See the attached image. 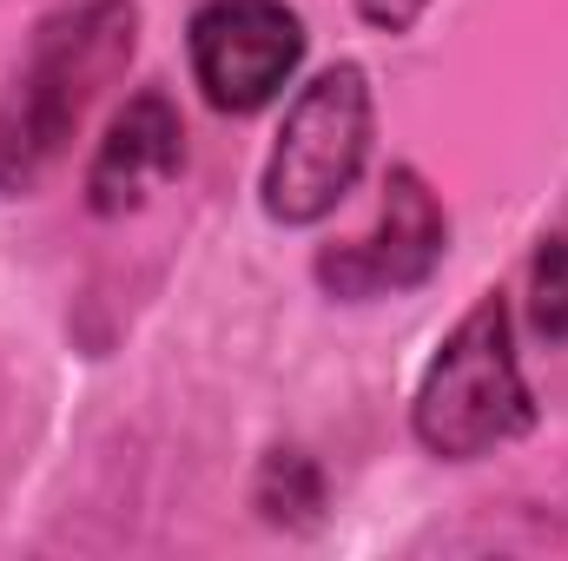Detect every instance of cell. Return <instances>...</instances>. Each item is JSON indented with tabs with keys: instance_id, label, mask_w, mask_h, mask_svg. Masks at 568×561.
<instances>
[{
	"instance_id": "1",
	"label": "cell",
	"mask_w": 568,
	"mask_h": 561,
	"mask_svg": "<svg viewBox=\"0 0 568 561\" xmlns=\"http://www.w3.org/2000/svg\"><path fill=\"white\" fill-rule=\"evenodd\" d=\"M133 60L126 0H67L40 20L27 67L0 100V192H27L73 140L87 100Z\"/></svg>"
},
{
	"instance_id": "2",
	"label": "cell",
	"mask_w": 568,
	"mask_h": 561,
	"mask_svg": "<svg viewBox=\"0 0 568 561\" xmlns=\"http://www.w3.org/2000/svg\"><path fill=\"white\" fill-rule=\"evenodd\" d=\"M410 422H417V442L429 456H449V462L489 456V449L516 442L536 422V397L516 370V337H509L503 290H483V304L429 357Z\"/></svg>"
},
{
	"instance_id": "3",
	"label": "cell",
	"mask_w": 568,
	"mask_h": 561,
	"mask_svg": "<svg viewBox=\"0 0 568 561\" xmlns=\"http://www.w3.org/2000/svg\"><path fill=\"white\" fill-rule=\"evenodd\" d=\"M371 159V80L364 67H324L284 113L265 165V212L278 225H317Z\"/></svg>"
},
{
	"instance_id": "4",
	"label": "cell",
	"mask_w": 568,
	"mask_h": 561,
	"mask_svg": "<svg viewBox=\"0 0 568 561\" xmlns=\"http://www.w3.org/2000/svg\"><path fill=\"white\" fill-rule=\"evenodd\" d=\"M304 60V20L284 0H205L192 13V80L219 113H258Z\"/></svg>"
},
{
	"instance_id": "5",
	"label": "cell",
	"mask_w": 568,
	"mask_h": 561,
	"mask_svg": "<svg viewBox=\"0 0 568 561\" xmlns=\"http://www.w3.org/2000/svg\"><path fill=\"white\" fill-rule=\"evenodd\" d=\"M443 245H449V218L436 205L424 178L410 165L390 172L384 185V218L371 238L344 245V252H324L317 258V278L331 284L337 297H377V290H410L443 265Z\"/></svg>"
},
{
	"instance_id": "6",
	"label": "cell",
	"mask_w": 568,
	"mask_h": 561,
	"mask_svg": "<svg viewBox=\"0 0 568 561\" xmlns=\"http://www.w3.org/2000/svg\"><path fill=\"white\" fill-rule=\"evenodd\" d=\"M179 165H185V126H179L172 100L165 93H140V100H126V113L113 120V133L93 152L87 205L100 218H120V212L145 205L152 185L179 178Z\"/></svg>"
},
{
	"instance_id": "7",
	"label": "cell",
	"mask_w": 568,
	"mask_h": 561,
	"mask_svg": "<svg viewBox=\"0 0 568 561\" xmlns=\"http://www.w3.org/2000/svg\"><path fill=\"white\" fill-rule=\"evenodd\" d=\"M536 330L568 344V238H542L536 252Z\"/></svg>"
},
{
	"instance_id": "8",
	"label": "cell",
	"mask_w": 568,
	"mask_h": 561,
	"mask_svg": "<svg viewBox=\"0 0 568 561\" xmlns=\"http://www.w3.org/2000/svg\"><path fill=\"white\" fill-rule=\"evenodd\" d=\"M429 0H357V13L371 20V27H384V33H410L417 20H424Z\"/></svg>"
}]
</instances>
